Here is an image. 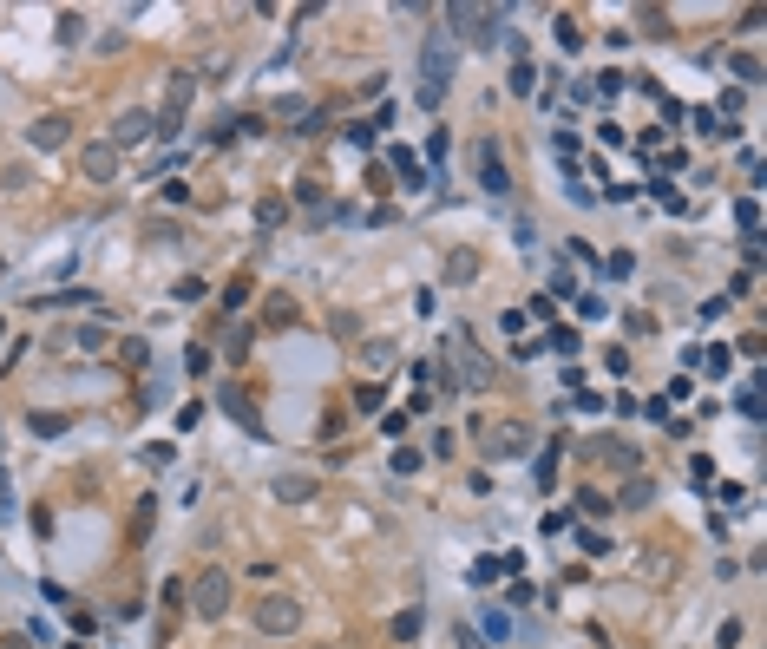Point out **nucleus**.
I'll return each instance as SVG.
<instances>
[{
  "label": "nucleus",
  "instance_id": "nucleus-1",
  "mask_svg": "<svg viewBox=\"0 0 767 649\" xmlns=\"http://www.w3.org/2000/svg\"><path fill=\"white\" fill-rule=\"evenodd\" d=\"M230 597H237V577H230L223 564H210V571L184 577V604H191L204 623H216V617H223V610H230Z\"/></svg>",
  "mask_w": 767,
  "mask_h": 649
},
{
  "label": "nucleus",
  "instance_id": "nucleus-2",
  "mask_svg": "<svg viewBox=\"0 0 767 649\" xmlns=\"http://www.w3.org/2000/svg\"><path fill=\"white\" fill-rule=\"evenodd\" d=\"M446 79H453V40H446V27L427 33V53H420V106H446Z\"/></svg>",
  "mask_w": 767,
  "mask_h": 649
},
{
  "label": "nucleus",
  "instance_id": "nucleus-3",
  "mask_svg": "<svg viewBox=\"0 0 767 649\" xmlns=\"http://www.w3.org/2000/svg\"><path fill=\"white\" fill-rule=\"evenodd\" d=\"M459 380H466L473 394H486L492 380H498V368H492V361H486V355L473 348V335H466V328L453 335V387H459Z\"/></svg>",
  "mask_w": 767,
  "mask_h": 649
},
{
  "label": "nucleus",
  "instance_id": "nucleus-4",
  "mask_svg": "<svg viewBox=\"0 0 767 649\" xmlns=\"http://www.w3.org/2000/svg\"><path fill=\"white\" fill-rule=\"evenodd\" d=\"M191 92H197V73H171V79H164V112H152V119H158V138H177V131H184Z\"/></svg>",
  "mask_w": 767,
  "mask_h": 649
},
{
  "label": "nucleus",
  "instance_id": "nucleus-5",
  "mask_svg": "<svg viewBox=\"0 0 767 649\" xmlns=\"http://www.w3.org/2000/svg\"><path fill=\"white\" fill-rule=\"evenodd\" d=\"M249 617H256L262 637H295V629H302V604H295V597H282V590H270L256 610H249Z\"/></svg>",
  "mask_w": 767,
  "mask_h": 649
},
{
  "label": "nucleus",
  "instance_id": "nucleus-6",
  "mask_svg": "<svg viewBox=\"0 0 767 649\" xmlns=\"http://www.w3.org/2000/svg\"><path fill=\"white\" fill-rule=\"evenodd\" d=\"M145 138H158V119H152V112H119V125H112V138H106V145L125 158L131 145H145Z\"/></svg>",
  "mask_w": 767,
  "mask_h": 649
},
{
  "label": "nucleus",
  "instance_id": "nucleus-7",
  "mask_svg": "<svg viewBox=\"0 0 767 649\" xmlns=\"http://www.w3.org/2000/svg\"><path fill=\"white\" fill-rule=\"evenodd\" d=\"M66 138H73V119H66V112H40V119L27 125V145H33V152H59Z\"/></svg>",
  "mask_w": 767,
  "mask_h": 649
},
{
  "label": "nucleus",
  "instance_id": "nucleus-8",
  "mask_svg": "<svg viewBox=\"0 0 767 649\" xmlns=\"http://www.w3.org/2000/svg\"><path fill=\"white\" fill-rule=\"evenodd\" d=\"M295 322H302V309H295L289 289H270V295H262V328H270V335H282V328H295Z\"/></svg>",
  "mask_w": 767,
  "mask_h": 649
},
{
  "label": "nucleus",
  "instance_id": "nucleus-9",
  "mask_svg": "<svg viewBox=\"0 0 767 649\" xmlns=\"http://www.w3.org/2000/svg\"><path fill=\"white\" fill-rule=\"evenodd\" d=\"M479 184H486L492 197H505V191H512V177H505V158H498V145H492V138H479Z\"/></svg>",
  "mask_w": 767,
  "mask_h": 649
},
{
  "label": "nucleus",
  "instance_id": "nucleus-10",
  "mask_svg": "<svg viewBox=\"0 0 767 649\" xmlns=\"http://www.w3.org/2000/svg\"><path fill=\"white\" fill-rule=\"evenodd\" d=\"M486 440H492L486 446L492 459H519L525 446H531V426H519V420H512V426H486Z\"/></svg>",
  "mask_w": 767,
  "mask_h": 649
},
{
  "label": "nucleus",
  "instance_id": "nucleus-11",
  "mask_svg": "<svg viewBox=\"0 0 767 649\" xmlns=\"http://www.w3.org/2000/svg\"><path fill=\"white\" fill-rule=\"evenodd\" d=\"M591 453L604 459V465H616L623 479H637V465H643V453H637L630 440H591Z\"/></svg>",
  "mask_w": 767,
  "mask_h": 649
},
{
  "label": "nucleus",
  "instance_id": "nucleus-12",
  "mask_svg": "<svg viewBox=\"0 0 767 649\" xmlns=\"http://www.w3.org/2000/svg\"><path fill=\"white\" fill-rule=\"evenodd\" d=\"M158 597H164V604H158V643H171L177 617H184V577H171V584H164Z\"/></svg>",
  "mask_w": 767,
  "mask_h": 649
},
{
  "label": "nucleus",
  "instance_id": "nucleus-13",
  "mask_svg": "<svg viewBox=\"0 0 767 649\" xmlns=\"http://www.w3.org/2000/svg\"><path fill=\"white\" fill-rule=\"evenodd\" d=\"M79 171H86V184H112V177H119V152H112V145H86Z\"/></svg>",
  "mask_w": 767,
  "mask_h": 649
},
{
  "label": "nucleus",
  "instance_id": "nucleus-14",
  "mask_svg": "<svg viewBox=\"0 0 767 649\" xmlns=\"http://www.w3.org/2000/svg\"><path fill=\"white\" fill-rule=\"evenodd\" d=\"M387 171H394V177H400V184H407V191H427V184H433V177H427V164L413 158L407 145H400V152H387Z\"/></svg>",
  "mask_w": 767,
  "mask_h": 649
},
{
  "label": "nucleus",
  "instance_id": "nucleus-15",
  "mask_svg": "<svg viewBox=\"0 0 767 649\" xmlns=\"http://www.w3.org/2000/svg\"><path fill=\"white\" fill-rule=\"evenodd\" d=\"M525 571V558L519 551H505V558H479L473 564V584H498V577H519Z\"/></svg>",
  "mask_w": 767,
  "mask_h": 649
},
{
  "label": "nucleus",
  "instance_id": "nucleus-16",
  "mask_svg": "<svg viewBox=\"0 0 767 649\" xmlns=\"http://www.w3.org/2000/svg\"><path fill=\"white\" fill-rule=\"evenodd\" d=\"M270 492L282 498V505H302V498H315V479H309V473H276Z\"/></svg>",
  "mask_w": 767,
  "mask_h": 649
},
{
  "label": "nucleus",
  "instance_id": "nucleus-17",
  "mask_svg": "<svg viewBox=\"0 0 767 649\" xmlns=\"http://www.w3.org/2000/svg\"><path fill=\"white\" fill-rule=\"evenodd\" d=\"M223 413H230L237 426H249V433L262 440V420H256V407H249V394H243V387H223Z\"/></svg>",
  "mask_w": 767,
  "mask_h": 649
},
{
  "label": "nucleus",
  "instance_id": "nucleus-18",
  "mask_svg": "<svg viewBox=\"0 0 767 649\" xmlns=\"http://www.w3.org/2000/svg\"><path fill=\"white\" fill-rule=\"evenodd\" d=\"M610 505H630V512H643V505H656V486H649V479L637 473V479H623V492H616Z\"/></svg>",
  "mask_w": 767,
  "mask_h": 649
},
{
  "label": "nucleus",
  "instance_id": "nucleus-19",
  "mask_svg": "<svg viewBox=\"0 0 767 649\" xmlns=\"http://www.w3.org/2000/svg\"><path fill=\"white\" fill-rule=\"evenodd\" d=\"M564 446H577L571 433H558V440H552V446L538 453V486H544V492H552V479H558V453H564Z\"/></svg>",
  "mask_w": 767,
  "mask_h": 649
},
{
  "label": "nucleus",
  "instance_id": "nucleus-20",
  "mask_svg": "<svg viewBox=\"0 0 767 649\" xmlns=\"http://www.w3.org/2000/svg\"><path fill=\"white\" fill-rule=\"evenodd\" d=\"M249 295H256V276H249V270H237V276H230V289H223V309L237 315V309L249 302Z\"/></svg>",
  "mask_w": 767,
  "mask_h": 649
},
{
  "label": "nucleus",
  "instance_id": "nucleus-21",
  "mask_svg": "<svg viewBox=\"0 0 767 649\" xmlns=\"http://www.w3.org/2000/svg\"><path fill=\"white\" fill-rule=\"evenodd\" d=\"M106 341H112V335H106V322H79V328H73V348H79V355H98Z\"/></svg>",
  "mask_w": 767,
  "mask_h": 649
},
{
  "label": "nucleus",
  "instance_id": "nucleus-22",
  "mask_svg": "<svg viewBox=\"0 0 767 649\" xmlns=\"http://www.w3.org/2000/svg\"><path fill=\"white\" fill-rule=\"evenodd\" d=\"M538 348H558V355L571 361L577 348H583V335H577V328H552V335H538Z\"/></svg>",
  "mask_w": 767,
  "mask_h": 649
},
{
  "label": "nucleus",
  "instance_id": "nucleus-23",
  "mask_svg": "<svg viewBox=\"0 0 767 649\" xmlns=\"http://www.w3.org/2000/svg\"><path fill=\"white\" fill-rule=\"evenodd\" d=\"M728 73H735L741 86H755L761 79V53H728Z\"/></svg>",
  "mask_w": 767,
  "mask_h": 649
},
{
  "label": "nucleus",
  "instance_id": "nucleus-24",
  "mask_svg": "<svg viewBox=\"0 0 767 649\" xmlns=\"http://www.w3.org/2000/svg\"><path fill=\"white\" fill-rule=\"evenodd\" d=\"M171 295H177V302H204L210 282H204V276H177V282H171Z\"/></svg>",
  "mask_w": 767,
  "mask_h": 649
},
{
  "label": "nucleus",
  "instance_id": "nucleus-25",
  "mask_svg": "<svg viewBox=\"0 0 767 649\" xmlns=\"http://www.w3.org/2000/svg\"><path fill=\"white\" fill-rule=\"evenodd\" d=\"M735 223H741V237H761V204H755V197H741V204H735Z\"/></svg>",
  "mask_w": 767,
  "mask_h": 649
},
{
  "label": "nucleus",
  "instance_id": "nucleus-26",
  "mask_svg": "<svg viewBox=\"0 0 767 649\" xmlns=\"http://www.w3.org/2000/svg\"><path fill=\"white\" fill-rule=\"evenodd\" d=\"M380 401H387L380 380H361V387H355V413H380Z\"/></svg>",
  "mask_w": 767,
  "mask_h": 649
},
{
  "label": "nucleus",
  "instance_id": "nucleus-27",
  "mask_svg": "<svg viewBox=\"0 0 767 649\" xmlns=\"http://www.w3.org/2000/svg\"><path fill=\"white\" fill-rule=\"evenodd\" d=\"M282 216H289L282 197H262V204H256V223H262V230H282Z\"/></svg>",
  "mask_w": 767,
  "mask_h": 649
},
{
  "label": "nucleus",
  "instance_id": "nucleus-28",
  "mask_svg": "<svg viewBox=\"0 0 767 649\" xmlns=\"http://www.w3.org/2000/svg\"><path fill=\"white\" fill-rule=\"evenodd\" d=\"M394 361H400V348H394V341H368V368H374V374H387Z\"/></svg>",
  "mask_w": 767,
  "mask_h": 649
},
{
  "label": "nucleus",
  "instance_id": "nucleus-29",
  "mask_svg": "<svg viewBox=\"0 0 767 649\" xmlns=\"http://www.w3.org/2000/svg\"><path fill=\"white\" fill-rule=\"evenodd\" d=\"M512 92H538V66H531V59H519V66H512Z\"/></svg>",
  "mask_w": 767,
  "mask_h": 649
},
{
  "label": "nucleus",
  "instance_id": "nucleus-30",
  "mask_svg": "<svg viewBox=\"0 0 767 649\" xmlns=\"http://www.w3.org/2000/svg\"><path fill=\"white\" fill-rule=\"evenodd\" d=\"M66 426H73V420H66V413H33V433H40V440H59Z\"/></svg>",
  "mask_w": 767,
  "mask_h": 649
},
{
  "label": "nucleus",
  "instance_id": "nucleus-31",
  "mask_svg": "<svg viewBox=\"0 0 767 649\" xmlns=\"http://www.w3.org/2000/svg\"><path fill=\"white\" fill-rule=\"evenodd\" d=\"M374 131H380L374 119H355V125H348V131H341V138H348V145H355V152H368V145H374Z\"/></svg>",
  "mask_w": 767,
  "mask_h": 649
},
{
  "label": "nucleus",
  "instance_id": "nucleus-32",
  "mask_svg": "<svg viewBox=\"0 0 767 649\" xmlns=\"http://www.w3.org/2000/svg\"><path fill=\"white\" fill-rule=\"evenodd\" d=\"M249 335H256V328H230V335H223V361H243L249 355Z\"/></svg>",
  "mask_w": 767,
  "mask_h": 649
},
{
  "label": "nucleus",
  "instance_id": "nucleus-33",
  "mask_svg": "<svg viewBox=\"0 0 767 649\" xmlns=\"http://www.w3.org/2000/svg\"><path fill=\"white\" fill-rule=\"evenodd\" d=\"M728 368H735V348H728V341H715V348H708V374L722 380Z\"/></svg>",
  "mask_w": 767,
  "mask_h": 649
},
{
  "label": "nucleus",
  "instance_id": "nucleus-34",
  "mask_svg": "<svg viewBox=\"0 0 767 649\" xmlns=\"http://www.w3.org/2000/svg\"><path fill=\"white\" fill-rule=\"evenodd\" d=\"M577 512H583V519H604V512H610V498H604V492H591V486H583V492H577Z\"/></svg>",
  "mask_w": 767,
  "mask_h": 649
},
{
  "label": "nucleus",
  "instance_id": "nucleus-35",
  "mask_svg": "<svg viewBox=\"0 0 767 649\" xmlns=\"http://www.w3.org/2000/svg\"><path fill=\"white\" fill-rule=\"evenodd\" d=\"M446 276H453V282H466V276H479V256H473V249H459V256H453V262H446Z\"/></svg>",
  "mask_w": 767,
  "mask_h": 649
},
{
  "label": "nucleus",
  "instance_id": "nucleus-36",
  "mask_svg": "<svg viewBox=\"0 0 767 649\" xmlns=\"http://www.w3.org/2000/svg\"><path fill=\"white\" fill-rule=\"evenodd\" d=\"M295 125H302V138H322V125H328V106H309Z\"/></svg>",
  "mask_w": 767,
  "mask_h": 649
},
{
  "label": "nucleus",
  "instance_id": "nucleus-37",
  "mask_svg": "<svg viewBox=\"0 0 767 649\" xmlns=\"http://www.w3.org/2000/svg\"><path fill=\"white\" fill-rule=\"evenodd\" d=\"M552 33H558V46H564V53H577V46H583V33H577V20H564V13H558V27H552Z\"/></svg>",
  "mask_w": 767,
  "mask_h": 649
},
{
  "label": "nucleus",
  "instance_id": "nucleus-38",
  "mask_svg": "<svg viewBox=\"0 0 767 649\" xmlns=\"http://www.w3.org/2000/svg\"><path fill=\"white\" fill-rule=\"evenodd\" d=\"M394 637H400V643L420 637V610H400V617H394Z\"/></svg>",
  "mask_w": 767,
  "mask_h": 649
},
{
  "label": "nucleus",
  "instance_id": "nucleus-39",
  "mask_svg": "<svg viewBox=\"0 0 767 649\" xmlns=\"http://www.w3.org/2000/svg\"><path fill=\"white\" fill-rule=\"evenodd\" d=\"M152 519H158V498L145 492V498H138V512H131V531H152Z\"/></svg>",
  "mask_w": 767,
  "mask_h": 649
},
{
  "label": "nucleus",
  "instance_id": "nucleus-40",
  "mask_svg": "<svg viewBox=\"0 0 767 649\" xmlns=\"http://www.w3.org/2000/svg\"><path fill=\"white\" fill-rule=\"evenodd\" d=\"M328 335H335V341H355V315L335 309V315H328Z\"/></svg>",
  "mask_w": 767,
  "mask_h": 649
},
{
  "label": "nucleus",
  "instance_id": "nucleus-41",
  "mask_svg": "<svg viewBox=\"0 0 767 649\" xmlns=\"http://www.w3.org/2000/svg\"><path fill=\"white\" fill-rule=\"evenodd\" d=\"M119 361H125V368H145V361H152V348H145V341H125Z\"/></svg>",
  "mask_w": 767,
  "mask_h": 649
},
{
  "label": "nucleus",
  "instance_id": "nucleus-42",
  "mask_svg": "<svg viewBox=\"0 0 767 649\" xmlns=\"http://www.w3.org/2000/svg\"><path fill=\"white\" fill-rule=\"evenodd\" d=\"M453 643H459V649H492V643H486V637H479V629H473V623H459V629H453Z\"/></svg>",
  "mask_w": 767,
  "mask_h": 649
},
{
  "label": "nucleus",
  "instance_id": "nucleus-43",
  "mask_svg": "<svg viewBox=\"0 0 767 649\" xmlns=\"http://www.w3.org/2000/svg\"><path fill=\"white\" fill-rule=\"evenodd\" d=\"M184 368H191V374H204V368H210V348H197V341H191V348H184Z\"/></svg>",
  "mask_w": 767,
  "mask_h": 649
},
{
  "label": "nucleus",
  "instance_id": "nucleus-44",
  "mask_svg": "<svg viewBox=\"0 0 767 649\" xmlns=\"http://www.w3.org/2000/svg\"><path fill=\"white\" fill-rule=\"evenodd\" d=\"M630 86V79L623 73H597V92H604V98H616V92H623Z\"/></svg>",
  "mask_w": 767,
  "mask_h": 649
},
{
  "label": "nucleus",
  "instance_id": "nucleus-45",
  "mask_svg": "<svg viewBox=\"0 0 767 649\" xmlns=\"http://www.w3.org/2000/svg\"><path fill=\"white\" fill-rule=\"evenodd\" d=\"M145 459H152V465H171V459H177V446H171V440H158V446H145Z\"/></svg>",
  "mask_w": 767,
  "mask_h": 649
},
{
  "label": "nucleus",
  "instance_id": "nucleus-46",
  "mask_svg": "<svg viewBox=\"0 0 767 649\" xmlns=\"http://www.w3.org/2000/svg\"><path fill=\"white\" fill-rule=\"evenodd\" d=\"M708 473H715V459H708V453H695V459H689V479H695V486H708Z\"/></svg>",
  "mask_w": 767,
  "mask_h": 649
},
{
  "label": "nucleus",
  "instance_id": "nucleus-47",
  "mask_svg": "<svg viewBox=\"0 0 767 649\" xmlns=\"http://www.w3.org/2000/svg\"><path fill=\"white\" fill-rule=\"evenodd\" d=\"M0 649H33V643H27V637H7V643H0Z\"/></svg>",
  "mask_w": 767,
  "mask_h": 649
},
{
  "label": "nucleus",
  "instance_id": "nucleus-48",
  "mask_svg": "<svg viewBox=\"0 0 767 649\" xmlns=\"http://www.w3.org/2000/svg\"><path fill=\"white\" fill-rule=\"evenodd\" d=\"M0 270H7V256H0Z\"/></svg>",
  "mask_w": 767,
  "mask_h": 649
},
{
  "label": "nucleus",
  "instance_id": "nucleus-49",
  "mask_svg": "<svg viewBox=\"0 0 767 649\" xmlns=\"http://www.w3.org/2000/svg\"><path fill=\"white\" fill-rule=\"evenodd\" d=\"M322 649H328V643H322Z\"/></svg>",
  "mask_w": 767,
  "mask_h": 649
}]
</instances>
